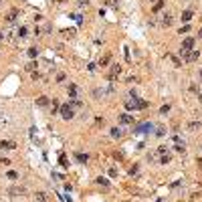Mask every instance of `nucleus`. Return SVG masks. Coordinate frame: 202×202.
I'll use <instances>...</instances> for the list:
<instances>
[{"instance_id": "f257e3e1", "label": "nucleus", "mask_w": 202, "mask_h": 202, "mask_svg": "<svg viewBox=\"0 0 202 202\" xmlns=\"http://www.w3.org/2000/svg\"><path fill=\"white\" fill-rule=\"evenodd\" d=\"M148 107V101L140 99V97H129L128 101H125V109L128 111H135V109H146Z\"/></svg>"}, {"instance_id": "f03ea898", "label": "nucleus", "mask_w": 202, "mask_h": 202, "mask_svg": "<svg viewBox=\"0 0 202 202\" xmlns=\"http://www.w3.org/2000/svg\"><path fill=\"white\" fill-rule=\"evenodd\" d=\"M192 47H194V36H186V39H184V43H182V47H180V55L184 57L186 53H190V51H192Z\"/></svg>"}, {"instance_id": "7ed1b4c3", "label": "nucleus", "mask_w": 202, "mask_h": 202, "mask_svg": "<svg viewBox=\"0 0 202 202\" xmlns=\"http://www.w3.org/2000/svg\"><path fill=\"white\" fill-rule=\"evenodd\" d=\"M8 194L14 196V198H16V196H24L27 194V188H24V186H10V188H8Z\"/></svg>"}, {"instance_id": "20e7f679", "label": "nucleus", "mask_w": 202, "mask_h": 202, "mask_svg": "<svg viewBox=\"0 0 202 202\" xmlns=\"http://www.w3.org/2000/svg\"><path fill=\"white\" fill-rule=\"evenodd\" d=\"M61 115H63V119H71L73 117V107L71 105H63L61 107Z\"/></svg>"}, {"instance_id": "39448f33", "label": "nucleus", "mask_w": 202, "mask_h": 202, "mask_svg": "<svg viewBox=\"0 0 202 202\" xmlns=\"http://www.w3.org/2000/svg\"><path fill=\"white\" fill-rule=\"evenodd\" d=\"M198 57H200L198 51H190V53L184 55V61H186V63H194V61H198Z\"/></svg>"}, {"instance_id": "423d86ee", "label": "nucleus", "mask_w": 202, "mask_h": 202, "mask_svg": "<svg viewBox=\"0 0 202 202\" xmlns=\"http://www.w3.org/2000/svg\"><path fill=\"white\" fill-rule=\"evenodd\" d=\"M119 73H121V67H119V65H111V67H109V73H107V77H109L111 81H113V79H115V77H117Z\"/></svg>"}, {"instance_id": "0eeeda50", "label": "nucleus", "mask_w": 202, "mask_h": 202, "mask_svg": "<svg viewBox=\"0 0 202 202\" xmlns=\"http://www.w3.org/2000/svg\"><path fill=\"white\" fill-rule=\"evenodd\" d=\"M186 128H188V131L194 134V131H198V129L202 128V123H200V121H188V123H186Z\"/></svg>"}, {"instance_id": "6e6552de", "label": "nucleus", "mask_w": 202, "mask_h": 202, "mask_svg": "<svg viewBox=\"0 0 202 202\" xmlns=\"http://www.w3.org/2000/svg\"><path fill=\"white\" fill-rule=\"evenodd\" d=\"M14 148H16V144H14V141H6V140L0 141V150H14Z\"/></svg>"}, {"instance_id": "1a4fd4ad", "label": "nucleus", "mask_w": 202, "mask_h": 202, "mask_svg": "<svg viewBox=\"0 0 202 202\" xmlns=\"http://www.w3.org/2000/svg\"><path fill=\"white\" fill-rule=\"evenodd\" d=\"M119 123H134V115L121 113V115H119Z\"/></svg>"}, {"instance_id": "9d476101", "label": "nucleus", "mask_w": 202, "mask_h": 202, "mask_svg": "<svg viewBox=\"0 0 202 202\" xmlns=\"http://www.w3.org/2000/svg\"><path fill=\"white\" fill-rule=\"evenodd\" d=\"M16 16H18V10H16V8H12V10L6 14V22H14V20H16Z\"/></svg>"}, {"instance_id": "9b49d317", "label": "nucleus", "mask_w": 202, "mask_h": 202, "mask_svg": "<svg viewBox=\"0 0 202 202\" xmlns=\"http://www.w3.org/2000/svg\"><path fill=\"white\" fill-rule=\"evenodd\" d=\"M36 105H39V107H47V105H49V97L40 95L39 99H36Z\"/></svg>"}, {"instance_id": "f8f14e48", "label": "nucleus", "mask_w": 202, "mask_h": 202, "mask_svg": "<svg viewBox=\"0 0 202 202\" xmlns=\"http://www.w3.org/2000/svg\"><path fill=\"white\" fill-rule=\"evenodd\" d=\"M34 202H49L47 194H45V192H36V194H34Z\"/></svg>"}, {"instance_id": "ddd939ff", "label": "nucleus", "mask_w": 202, "mask_h": 202, "mask_svg": "<svg viewBox=\"0 0 202 202\" xmlns=\"http://www.w3.org/2000/svg\"><path fill=\"white\" fill-rule=\"evenodd\" d=\"M121 135H123V131H121L119 128H113V129H111V137H113V140H119Z\"/></svg>"}, {"instance_id": "4468645a", "label": "nucleus", "mask_w": 202, "mask_h": 202, "mask_svg": "<svg viewBox=\"0 0 202 202\" xmlns=\"http://www.w3.org/2000/svg\"><path fill=\"white\" fill-rule=\"evenodd\" d=\"M67 91H69V95H71V97L75 99V95L79 93V87H77V85H69V89H67Z\"/></svg>"}, {"instance_id": "2eb2a0df", "label": "nucleus", "mask_w": 202, "mask_h": 202, "mask_svg": "<svg viewBox=\"0 0 202 202\" xmlns=\"http://www.w3.org/2000/svg\"><path fill=\"white\" fill-rule=\"evenodd\" d=\"M162 24H164V27H170V24H172V14H166V16L162 18Z\"/></svg>"}, {"instance_id": "dca6fc26", "label": "nucleus", "mask_w": 202, "mask_h": 202, "mask_svg": "<svg viewBox=\"0 0 202 202\" xmlns=\"http://www.w3.org/2000/svg\"><path fill=\"white\" fill-rule=\"evenodd\" d=\"M176 152H178V154H184V152H186V146H184V144H180V141H176Z\"/></svg>"}, {"instance_id": "f3484780", "label": "nucleus", "mask_w": 202, "mask_h": 202, "mask_svg": "<svg viewBox=\"0 0 202 202\" xmlns=\"http://www.w3.org/2000/svg\"><path fill=\"white\" fill-rule=\"evenodd\" d=\"M190 18H192V10H184V12H182V20H184V22H188Z\"/></svg>"}, {"instance_id": "a211bd4d", "label": "nucleus", "mask_w": 202, "mask_h": 202, "mask_svg": "<svg viewBox=\"0 0 202 202\" xmlns=\"http://www.w3.org/2000/svg\"><path fill=\"white\" fill-rule=\"evenodd\" d=\"M109 61H111V55H105V57L99 61V65L101 67H105V65H109Z\"/></svg>"}, {"instance_id": "6ab92c4d", "label": "nucleus", "mask_w": 202, "mask_h": 202, "mask_svg": "<svg viewBox=\"0 0 202 202\" xmlns=\"http://www.w3.org/2000/svg\"><path fill=\"white\" fill-rule=\"evenodd\" d=\"M27 33H28V30H27L24 27H20L18 30H16V34H18V39H24V36H27Z\"/></svg>"}, {"instance_id": "aec40b11", "label": "nucleus", "mask_w": 202, "mask_h": 202, "mask_svg": "<svg viewBox=\"0 0 202 202\" xmlns=\"http://www.w3.org/2000/svg\"><path fill=\"white\" fill-rule=\"evenodd\" d=\"M36 55H39V49H28V57H30V59H36Z\"/></svg>"}, {"instance_id": "412c9836", "label": "nucleus", "mask_w": 202, "mask_h": 202, "mask_svg": "<svg viewBox=\"0 0 202 202\" xmlns=\"http://www.w3.org/2000/svg\"><path fill=\"white\" fill-rule=\"evenodd\" d=\"M97 184H99V186H103V188H109V182L105 180V178H97Z\"/></svg>"}, {"instance_id": "4be33fe9", "label": "nucleus", "mask_w": 202, "mask_h": 202, "mask_svg": "<svg viewBox=\"0 0 202 202\" xmlns=\"http://www.w3.org/2000/svg\"><path fill=\"white\" fill-rule=\"evenodd\" d=\"M156 135H158V137H162V135H166V129L162 128V125H158V128H156Z\"/></svg>"}, {"instance_id": "5701e85b", "label": "nucleus", "mask_w": 202, "mask_h": 202, "mask_svg": "<svg viewBox=\"0 0 202 202\" xmlns=\"http://www.w3.org/2000/svg\"><path fill=\"white\" fill-rule=\"evenodd\" d=\"M162 8H164V2H162V0H158V2L154 4V12H158V10H162Z\"/></svg>"}, {"instance_id": "b1692460", "label": "nucleus", "mask_w": 202, "mask_h": 202, "mask_svg": "<svg viewBox=\"0 0 202 202\" xmlns=\"http://www.w3.org/2000/svg\"><path fill=\"white\" fill-rule=\"evenodd\" d=\"M105 4H107V6H111V8H115L117 4H119V0H105Z\"/></svg>"}, {"instance_id": "393cba45", "label": "nucleus", "mask_w": 202, "mask_h": 202, "mask_svg": "<svg viewBox=\"0 0 202 202\" xmlns=\"http://www.w3.org/2000/svg\"><path fill=\"white\" fill-rule=\"evenodd\" d=\"M69 105H71V107H79V105H81V101H77V99H71V101H69Z\"/></svg>"}, {"instance_id": "a878e982", "label": "nucleus", "mask_w": 202, "mask_h": 202, "mask_svg": "<svg viewBox=\"0 0 202 202\" xmlns=\"http://www.w3.org/2000/svg\"><path fill=\"white\" fill-rule=\"evenodd\" d=\"M152 125L150 123H146V125H141V128H137V134H141V131H146V129H150Z\"/></svg>"}, {"instance_id": "bb28decb", "label": "nucleus", "mask_w": 202, "mask_h": 202, "mask_svg": "<svg viewBox=\"0 0 202 202\" xmlns=\"http://www.w3.org/2000/svg\"><path fill=\"white\" fill-rule=\"evenodd\" d=\"M61 166H65V168H67V156H65V154H61Z\"/></svg>"}, {"instance_id": "cd10ccee", "label": "nucleus", "mask_w": 202, "mask_h": 202, "mask_svg": "<svg viewBox=\"0 0 202 202\" xmlns=\"http://www.w3.org/2000/svg\"><path fill=\"white\" fill-rule=\"evenodd\" d=\"M8 178H10V180H18V174H16V172H8Z\"/></svg>"}, {"instance_id": "c85d7f7f", "label": "nucleus", "mask_w": 202, "mask_h": 202, "mask_svg": "<svg viewBox=\"0 0 202 202\" xmlns=\"http://www.w3.org/2000/svg\"><path fill=\"white\" fill-rule=\"evenodd\" d=\"M34 69H36V65H34V63H30V65L27 67V71H28V73H34Z\"/></svg>"}, {"instance_id": "c756f323", "label": "nucleus", "mask_w": 202, "mask_h": 202, "mask_svg": "<svg viewBox=\"0 0 202 202\" xmlns=\"http://www.w3.org/2000/svg\"><path fill=\"white\" fill-rule=\"evenodd\" d=\"M168 57H170V59H172V61H174V65H176V67H180V61H178V59H176V57H174V55H168Z\"/></svg>"}, {"instance_id": "7c9ffc66", "label": "nucleus", "mask_w": 202, "mask_h": 202, "mask_svg": "<svg viewBox=\"0 0 202 202\" xmlns=\"http://www.w3.org/2000/svg\"><path fill=\"white\" fill-rule=\"evenodd\" d=\"M77 160H79V162H87V156H83V154H77Z\"/></svg>"}, {"instance_id": "2f4dec72", "label": "nucleus", "mask_w": 202, "mask_h": 202, "mask_svg": "<svg viewBox=\"0 0 202 202\" xmlns=\"http://www.w3.org/2000/svg\"><path fill=\"white\" fill-rule=\"evenodd\" d=\"M168 111H170V105H164V107L160 109V113H168Z\"/></svg>"}, {"instance_id": "473e14b6", "label": "nucleus", "mask_w": 202, "mask_h": 202, "mask_svg": "<svg viewBox=\"0 0 202 202\" xmlns=\"http://www.w3.org/2000/svg\"><path fill=\"white\" fill-rule=\"evenodd\" d=\"M188 30H190V27H188V24H184V27L180 28V34H182V33H188Z\"/></svg>"}, {"instance_id": "72a5a7b5", "label": "nucleus", "mask_w": 202, "mask_h": 202, "mask_svg": "<svg viewBox=\"0 0 202 202\" xmlns=\"http://www.w3.org/2000/svg\"><path fill=\"white\" fill-rule=\"evenodd\" d=\"M57 109H59V101L53 99V111H57Z\"/></svg>"}, {"instance_id": "f704fd0d", "label": "nucleus", "mask_w": 202, "mask_h": 202, "mask_svg": "<svg viewBox=\"0 0 202 202\" xmlns=\"http://www.w3.org/2000/svg\"><path fill=\"white\" fill-rule=\"evenodd\" d=\"M129 174L134 176V174H137V166H134V168H129Z\"/></svg>"}, {"instance_id": "c9c22d12", "label": "nucleus", "mask_w": 202, "mask_h": 202, "mask_svg": "<svg viewBox=\"0 0 202 202\" xmlns=\"http://www.w3.org/2000/svg\"><path fill=\"white\" fill-rule=\"evenodd\" d=\"M0 164H4V166H8V164H10V162H8L6 158H0Z\"/></svg>"}, {"instance_id": "e433bc0d", "label": "nucleus", "mask_w": 202, "mask_h": 202, "mask_svg": "<svg viewBox=\"0 0 202 202\" xmlns=\"http://www.w3.org/2000/svg\"><path fill=\"white\" fill-rule=\"evenodd\" d=\"M0 40H4V33L2 30H0Z\"/></svg>"}, {"instance_id": "4c0bfd02", "label": "nucleus", "mask_w": 202, "mask_h": 202, "mask_svg": "<svg viewBox=\"0 0 202 202\" xmlns=\"http://www.w3.org/2000/svg\"><path fill=\"white\" fill-rule=\"evenodd\" d=\"M198 36H200V39H202V28H200V33H198Z\"/></svg>"}, {"instance_id": "58836bf2", "label": "nucleus", "mask_w": 202, "mask_h": 202, "mask_svg": "<svg viewBox=\"0 0 202 202\" xmlns=\"http://www.w3.org/2000/svg\"><path fill=\"white\" fill-rule=\"evenodd\" d=\"M156 202H164V198H160V200H156Z\"/></svg>"}, {"instance_id": "ea45409f", "label": "nucleus", "mask_w": 202, "mask_h": 202, "mask_svg": "<svg viewBox=\"0 0 202 202\" xmlns=\"http://www.w3.org/2000/svg\"><path fill=\"white\" fill-rule=\"evenodd\" d=\"M200 77H202V71H200Z\"/></svg>"}]
</instances>
